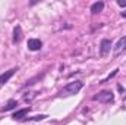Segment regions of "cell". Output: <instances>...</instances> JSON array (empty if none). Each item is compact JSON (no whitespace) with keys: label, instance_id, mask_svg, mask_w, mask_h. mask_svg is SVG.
<instances>
[{"label":"cell","instance_id":"3957f363","mask_svg":"<svg viewBox=\"0 0 126 125\" xmlns=\"http://www.w3.org/2000/svg\"><path fill=\"white\" fill-rule=\"evenodd\" d=\"M111 47H113V46H111V41H110L109 38H103L101 43H100V56H101V58L107 56V55L110 53Z\"/></svg>","mask_w":126,"mask_h":125},{"label":"cell","instance_id":"2e32d148","mask_svg":"<svg viewBox=\"0 0 126 125\" xmlns=\"http://www.w3.org/2000/svg\"><path fill=\"white\" fill-rule=\"evenodd\" d=\"M120 15H122V18H126V10L125 12H120Z\"/></svg>","mask_w":126,"mask_h":125},{"label":"cell","instance_id":"9c48e42d","mask_svg":"<svg viewBox=\"0 0 126 125\" xmlns=\"http://www.w3.org/2000/svg\"><path fill=\"white\" fill-rule=\"evenodd\" d=\"M18 106V102L16 100H13V99H10V100H7V103L3 106V107H0V112H7V110H12V109H15Z\"/></svg>","mask_w":126,"mask_h":125},{"label":"cell","instance_id":"30bf717a","mask_svg":"<svg viewBox=\"0 0 126 125\" xmlns=\"http://www.w3.org/2000/svg\"><path fill=\"white\" fill-rule=\"evenodd\" d=\"M103 9H104V1H95L91 4V13H100V12H103Z\"/></svg>","mask_w":126,"mask_h":125},{"label":"cell","instance_id":"277c9868","mask_svg":"<svg viewBox=\"0 0 126 125\" xmlns=\"http://www.w3.org/2000/svg\"><path fill=\"white\" fill-rule=\"evenodd\" d=\"M18 71H19V68L16 66V68H12V69L6 71L4 74H1V75H0V85L6 84V83H7V81H9V80H10V78H12V77H13V75L18 72Z\"/></svg>","mask_w":126,"mask_h":125},{"label":"cell","instance_id":"52a82bcc","mask_svg":"<svg viewBox=\"0 0 126 125\" xmlns=\"http://www.w3.org/2000/svg\"><path fill=\"white\" fill-rule=\"evenodd\" d=\"M31 110V107L28 106V107H24V109H19V110H16L13 115H12V119H15V121H22L27 115H28V112Z\"/></svg>","mask_w":126,"mask_h":125},{"label":"cell","instance_id":"ba28073f","mask_svg":"<svg viewBox=\"0 0 126 125\" xmlns=\"http://www.w3.org/2000/svg\"><path fill=\"white\" fill-rule=\"evenodd\" d=\"M22 40V28H21V25H16L15 28H13V38H12V41L16 44V43H19Z\"/></svg>","mask_w":126,"mask_h":125},{"label":"cell","instance_id":"4fadbf2b","mask_svg":"<svg viewBox=\"0 0 126 125\" xmlns=\"http://www.w3.org/2000/svg\"><path fill=\"white\" fill-rule=\"evenodd\" d=\"M117 72H119V69H114V71H113V72H111V74H110V75H109L107 78H106V80H103V81H101V84H104V83H107V81H109L110 78H113L114 75H117Z\"/></svg>","mask_w":126,"mask_h":125},{"label":"cell","instance_id":"5bb4252c","mask_svg":"<svg viewBox=\"0 0 126 125\" xmlns=\"http://www.w3.org/2000/svg\"><path fill=\"white\" fill-rule=\"evenodd\" d=\"M37 94H38V93H31V96H24V100H25V102H31Z\"/></svg>","mask_w":126,"mask_h":125},{"label":"cell","instance_id":"7a4b0ae2","mask_svg":"<svg viewBox=\"0 0 126 125\" xmlns=\"http://www.w3.org/2000/svg\"><path fill=\"white\" fill-rule=\"evenodd\" d=\"M94 102H100V103H111L114 100V94L110 90H103L100 93H97L95 96H93Z\"/></svg>","mask_w":126,"mask_h":125},{"label":"cell","instance_id":"7c38bea8","mask_svg":"<svg viewBox=\"0 0 126 125\" xmlns=\"http://www.w3.org/2000/svg\"><path fill=\"white\" fill-rule=\"evenodd\" d=\"M44 118H47L46 115H38V116H34V118H27V119H24V121H41V119H44Z\"/></svg>","mask_w":126,"mask_h":125},{"label":"cell","instance_id":"8992f818","mask_svg":"<svg viewBox=\"0 0 126 125\" xmlns=\"http://www.w3.org/2000/svg\"><path fill=\"white\" fill-rule=\"evenodd\" d=\"M27 46H28V49H30L31 52H38V50L43 47V41H41L40 38H30L28 43H27Z\"/></svg>","mask_w":126,"mask_h":125},{"label":"cell","instance_id":"8fae6325","mask_svg":"<svg viewBox=\"0 0 126 125\" xmlns=\"http://www.w3.org/2000/svg\"><path fill=\"white\" fill-rule=\"evenodd\" d=\"M44 74L46 72H43V74H40V75H35L34 78H31V80H28L25 84H24V87L22 88H27V87H30V85H32V84H35V81H38V80H41L43 77H44Z\"/></svg>","mask_w":126,"mask_h":125},{"label":"cell","instance_id":"9a60e30c","mask_svg":"<svg viewBox=\"0 0 126 125\" xmlns=\"http://www.w3.org/2000/svg\"><path fill=\"white\" fill-rule=\"evenodd\" d=\"M117 4H119L120 7H125V6H126V0H125V1H122V0H119V1H117Z\"/></svg>","mask_w":126,"mask_h":125},{"label":"cell","instance_id":"6da1fadb","mask_svg":"<svg viewBox=\"0 0 126 125\" xmlns=\"http://www.w3.org/2000/svg\"><path fill=\"white\" fill-rule=\"evenodd\" d=\"M82 87H84V83L82 81H72V83H69V84H66L64 87H63L62 90L59 91V96H75V94H78L81 90H82Z\"/></svg>","mask_w":126,"mask_h":125},{"label":"cell","instance_id":"5b68a950","mask_svg":"<svg viewBox=\"0 0 126 125\" xmlns=\"http://www.w3.org/2000/svg\"><path fill=\"white\" fill-rule=\"evenodd\" d=\"M123 52H126V35L117 40V43L114 46V56H119Z\"/></svg>","mask_w":126,"mask_h":125}]
</instances>
